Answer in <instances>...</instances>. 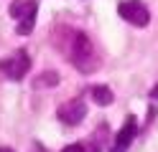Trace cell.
Wrapping results in <instances>:
<instances>
[{
  "instance_id": "1",
  "label": "cell",
  "mask_w": 158,
  "mask_h": 152,
  "mask_svg": "<svg viewBox=\"0 0 158 152\" xmlns=\"http://www.w3.org/2000/svg\"><path fill=\"white\" fill-rule=\"evenodd\" d=\"M66 51V58L72 61V64L82 71V74H92L100 64V58H97V51L92 46V41L87 38V33L82 30H72V38H69V46L64 48Z\"/></svg>"
},
{
  "instance_id": "2",
  "label": "cell",
  "mask_w": 158,
  "mask_h": 152,
  "mask_svg": "<svg viewBox=\"0 0 158 152\" xmlns=\"http://www.w3.org/2000/svg\"><path fill=\"white\" fill-rule=\"evenodd\" d=\"M10 18L18 23L15 33L18 36H28L36 25V13H38V3L36 0H13L10 8H8Z\"/></svg>"
},
{
  "instance_id": "3",
  "label": "cell",
  "mask_w": 158,
  "mask_h": 152,
  "mask_svg": "<svg viewBox=\"0 0 158 152\" xmlns=\"http://www.w3.org/2000/svg\"><path fill=\"white\" fill-rule=\"evenodd\" d=\"M28 68H31V56H28V51H23V48L13 51L8 58L0 61V71H3V76L10 79V81H21L28 74Z\"/></svg>"
},
{
  "instance_id": "4",
  "label": "cell",
  "mask_w": 158,
  "mask_h": 152,
  "mask_svg": "<svg viewBox=\"0 0 158 152\" xmlns=\"http://www.w3.org/2000/svg\"><path fill=\"white\" fill-rule=\"evenodd\" d=\"M117 13H120L123 20H127L130 25H138V28L151 23V13H148V8L140 3V0H125V3H120Z\"/></svg>"
},
{
  "instance_id": "5",
  "label": "cell",
  "mask_w": 158,
  "mask_h": 152,
  "mask_svg": "<svg viewBox=\"0 0 158 152\" xmlns=\"http://www.w3.org/2000/svg\"><path fill=\"white\" fill-rule=\"evenodd\" d=\"M84 114H87L84 99H72V101H66L64 107H59V119H61L66 127H77L79 122L84 119Z\"/></svg>"
},
{
  "instance_id": "6",
  "label": "cell",
  "mask_w": 158,
  "mask_h": 152,
  "mask_svg": "<svg viewBox=\"0 0 158 152\" xmlns=\"http://www.w3.org/2000/svg\"><path fill=\"white\" fill-rule=\"evenodd\" d=\"M138 134V119L130 114L125 119V124L120 127V132H117V137H115V145H112V152H125L127 147L133 145V139Z\"/></svg>"
},
{
  "instance_id": "7",
  "label": "cell",
  "mask_w": 158,
  "mask_h": 152,
  "mask_svg": "<svg viewBox=\"0 0 158 152\" xmlns=\"http://www.w3.org/2000/svg\"><path fill=\"white\" fill-rule=\"evenodd\" d=\"M89 94H92V101H94V104H100V107H107V104H112V89L110 86H92L89 89Z\"/></svg>"
},
{
  "instance_id": "8",
  "label": "cell",
  "mask_w": 158,
  "mask_h": 152,
  "mask_svg": "<svg viewBox=\"0 0 158 152\" xmlns=\"http://www.w3.org/2000/svg\"><path fill=\"white\" fill-rule=\"evenodd\" d=\"M102 134H105V124L97 127V132H94V145L87 150V152H102Z\"/></svg>"
},
{
  "instance_id": "9",
  "label": "cell",
  "mask_w": 158,
  "mask_h": 152,
  "mask_svg": "<svg viewBox=\"0 0 158 152\" xmlns=\"http://www.w3.org/2000/svg\"><path fill=\"white\" fill-rule=\"evenodd\" d=\"M61 152H84V147H82V145H69V147H64Z\"/></svg>"
},
{
  "instance_id": "10",
  "label": "cell",
  "mask_w": 158,
  "mask_h": 152,
  "mask_svg": "<svg viewBox=\"0 0 158 152\" xmlns=\"http://www.w3.org/2000/svg\"><path fill=\"white\" fill-rule=\"evenodd\" d=\"M151 96H153V99H156V101H158V86H156V89H153V91H151Z\"/></svg>"
},
{
  "instance_id": "11",
  "label": "cell",
  "mask_w": 158,
  "mask_h": 152,
  "mask_svg": "<svg viewBox=\"0 0 158 152\" xmlns=\"http://www.w3.org/2000/svg\"><path fill=\"white\" fill-rule=\"evenodd\" d=\"M0 152H13V150L10 147H0Z\"/></svg>"
}]
</instances>
